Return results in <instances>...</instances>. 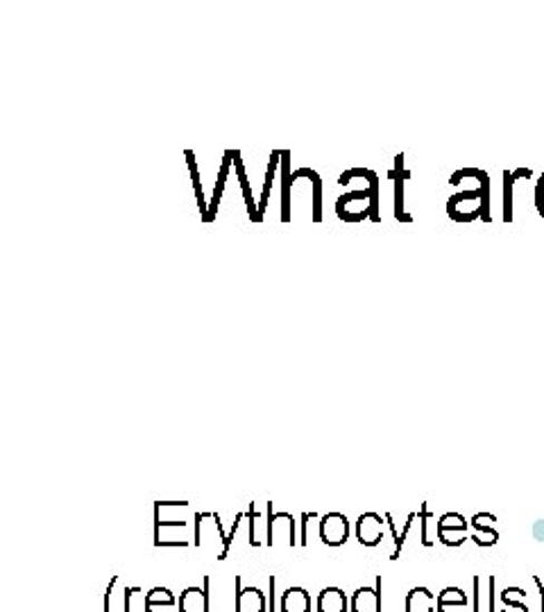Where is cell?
Listing matches in <instances>:
<instances>
[{
	"label": "cell",
	"mask_w": 544,
	"mask_h": 612,
	"mask_svg": "<svg viewBox=\"0 0 544 612\" xmlns=\"http://www.w3.org/2000/svg\"><path fill=\"white\" fill-rule=\"evenodd\" d=\"M447 216L456 223L484 221L490 223V177L486 171L476 168L474 186L460 191L447 200Z\"/></svg>",
	"instance_id": "cell-1"
},
{
	"label": "cell",
	"mask_w": 544,
	"mask_h": 612,
	"mask_svg": "<svg viewBox=\"0 0 544 612\" xmlns=\"http://www.w3.org/2000/svg\"><path fill=\"white\" fill-rule=\"evenodd\" d=\"M436 596L429 587H414L406 596V612H434Z\"/></svg>",
	"instance_id": "cell-16"
},
{
	"label": "cell",
	"mask_w": 544,
	"mask_h": 612,
	"mask_svg": "<svg viewBox=\"0 0 544 612\" xmlns=\"http://www.w3.org/2000/svg\"><path fill=\"white\" fill-rule=\"evenodd\" d=\"M352 612H381V594L379 587H359L352 594Z\"/></svg>",
	"instance_id": "cell-11"
},
{
	"label": "cell",
	"mask_w": 544,
	"mask_h": 612,
	"mask_svg": "<svg viewBox=\"0 0 544 612\" xmlns=\"http://www.w3.org/2000/svg\"><path fill=\"white\" fill-rule=\"evenodd\" d=\"M282 166V150H272L270 155V162H268V171H265V182H263V195L259 200V221H263V214H265V207H268V200H270V188H272V182H275V175H278V168Z\"/></svg>",
	"instance_id": "cell-13"
},
{
	"label": "cell",
	"mask_w": 544,
	"mask_h": 612,
	"mask_svg": "<svg viewBox=\"0 0 544 612\" xmlns=\"http://www.w3.org/2000/svg\"><path fill=\"white\" fill-rule=\"evenodd\" d=\"M282 612H311V594L304 587H289L282 594Z\"/></svg>",
	"instance_id": "cell-14"
},
{
	"label": "cell",
	"mask_w": 544,
	"mask_h": 612,
	"mask_svg": "<svg viewBox=\"0 0 544 612\" xmlns=\"http://www.w3.org/2000/svg\"><path fill=\"white\" fill-rule=\"evenodd\" d=\"M336 214L346 223H359L366 218L379 223V177H375L372 184L361 191L340 195L336 202Z\"/></svg>",
	"instance_id": "cell-2"
},
{
	"label": "cell",
	"mask_w": 544,
	"mask_h": 612,
	"mask_svg": "<svg viewBox=\"0 0 544 612\" xmlns=\"http://www.w3.org/2000/svg\"><path fill=\"white\" fill-rule=\"evenodd\" d=\"M531 168H517V171H504V223H513V186L522 177H531Z\"/></svg>",
	"instance_id": "cell-12"
},
{
	"label": "cell",
	"mask_w": 544,
	"mask_h": 612,
	"mask_svg": "<svg viewBox=\"0 0 544 612\" xmlns=\"http://www.w3.org/2000/svg\"><path fill=\"white\" fill-rule=\"evenodd\" d=\"M472 526L482 531V533H476V535L472 537L476 544H479V547H490V544L497 542L499 535H497V531H493L490 526H484L479 519H472Z\"/></svg>",
	"instance_id": "cell-22"
},
{
	"label": "cell",
	"mask_w": 544,
	"mask_h": 612,
	"mask_svg": "<svg viewBox=\"0 0 544 612\" xmlns=\"http://www.w3.org/2000/svg\"><path fill=\"white\" fill-rule=\"evenodd\" d=\"M350 537V519L343 513H327L320 517V540L327 547H343Z\"/></svg>",
	"instance_id": "cell-3"
},
{
	"label": "cell",
	"mask_w": 544,
	"mask_h": 612,
	"mask_svg": "<svg viewBox=\"0 0 544 612\" xmlns=\"http://www.w3.org/2000/svg\"><path fill=\"white\" fill-rule=\"evenodd\" d=\"M268 605H270V612H275V576L270 579V601H268Z\"/></svg>",
	"instance_id": "cell-27"
},
{
	"label": "cell",
	"mask_w": 544,
	"mask_h": 612,
	"mask_svg": "<svg viewBox=\"0 0 544 612\" xmlns=\"http://www.w3.org/2000/svg\"><path fill=\"white\" fill-rule=\"evenodd\" d=\"M186 162H188V171H191V177H193V188H195V197H197V207H200V214H202V221L207 218L210 214V204L207 200H204V191H202V182H200V173H197V162H195V155L193 150H186Z\"/></svg>",
	"instance_id": "cell-19"
},
{
	"label": "cell",
	"mask_w": 544,
	"mask_h": 612,
	"mask_svg": "<svg viewBox=\"0 0 544 612\" xmlns=\"http://www.w3.org/2000/svg\"><path fill=\"white\" fill-rule=\"evenodd\" d=\"M245 517L250 519V544H252V547H261V537H259V531H256V526H259V522H261V513L254 508V504H250V511L245 513Z\"/></svg>",
	"instance_id": "cell-23"
},
{
	"label": "cell",
	"mask_w": 544,
	"mask_h": 612,
	"mask_svg": "<svg viewBox=\"0 0 544 612\" xmlns=\"http://www.w3.org/2000/svg\"><path fill=\"white\" fill-rule=\"evenodd\" d=\"M234 168H236V175H239V182H241V188H243V197H245V204H247L250 221H252V223H261V221H259V204L254 202V195H252L250 182H247V177H245V168H243V162H241V153H239V150H234Z\"/></svg>",
	"instance_id": "cell-15"
},
{
	"label": "cell",
	"mask_w": 544,
	"mask_h": 612,
	"mask_svg": "<svg viewBox=\"0 0 544 612\" xmlns=\"http://www.w3.org/2000/svg\"><path fill=\"white\" fill-rule=\"evenodd\" d=\"M535 210L544 218V173H542V177L535 184Z\"/></svg>",
	"instance_id": "cell-24"
},
{
	"label": "cell",
	"mask_w": 544,
	"mask_h": 612,
	"mask_svg": "<svg viewBox=\"0 0 544 612\" xmlns=\"http://www.w3.org/2000/svg\"><path fill=\"white\" fill-rule=\"evenodd\" d=\"M179 612H210V576L204 587L191 585L179 594Z\"/></svg>",
	"instance_id": "cell-6"
},
{
	"label": "cell",
	"mask_w": 544,
	"mask_h": 612,
	"mask_svg": "<svg viewBox=\"0 0 544 612\" xmlns=\"http://www.w3.org/2000/svg\"><path fill=\"white\" fill-rule=\"evenodd\" d=\"M120 579L118 576H114L111 581H109V587H107V596H105V612H116V603H114V599H116V583H118Z\"/></svg>",
	"instance_id": "cell-25"
},
{
	"label": "cell",
	"mask_w": 544,
	"mask_h": 612,
	"mask_svg": "<svg viewBox=\"0 0 544 612\" xmlns=\"http://www.w3.org/2000/svg\"><path fill=\"white\" fill-rule=\"evenodd\" d=\"M383 524H386V517L377 513H363L357 522V540L363 544V547H377V544L383 540Z\"/></svg>",
	"instance_id": "cell-5"
},
{
	"label": "cell",
	"mask_w": 544,
	"mask_h": 612,
	"mask_svg": "<svg viewBox=\"0 0 544 612\" xmlns=\"http://www.w3.org/2000/svg\"><path fill=\"white\" fill-rule=\"evenodd\" d=\"M232 166H234V150H225L223 164H221V175H218V182L214 186V195H212V202H210V214H207V218H204V223H214L216 216H218V204L223 200L225 182H227V175H230Z\"/></svg>",
	"instance_id": "cell-9"
},
{
	"label": "cell",
	"mask_w": 544,
	"mask_h": 612,
	"mask_svg": "<svg viewBox=\"0 0 544 612\" xmlns=\"http://www.w3.org/2000/svg\"><path fill=\"white\" fill-rule=\"evenodd\" d=\"M408 175H411V173L404 168V155L399 153L395 157V168L390 171V179L395 182V218L401 221V223H411L414 221L404 210V182L408 179Z\"/></svg>",
	"instance_id": "cell-7"
},
{
	"label": "cell",
	"mask_w": 544,
	"mask_h": 612,
	"mask_svg": "<svg viewBox=\"0 0 544 612\" xmlns=\"http://www.w3.org/2000/svg\"><path fill=\"white\" fill-rule=\"evenodd\" d=\"M282 175H284V195H282V223H291V153L282 150Z\"/></svg>",
	"instance_id": "cell-18"
},
{
	"label": "cell",
	"mask_w": 544,
	"mask_h": 612,
	"mask_svg": "<svg viewBox=\"0 0 544 612\" xmlns=\"http://www.w3.org/2000/svg\"><path fill=\"white\" fill-rule=\"evenodd\" d=\"M350 599L340 587H324L318 594V612H348Z\"/></svg>",
	"instance_id": "cell-10"
},
{
	"label": "cell",
	"mask_w": 544,
	"mask_h": 612,
	"mask_svg": "<svg viewBox=\"0 0 544 612\" xmlns=\"http://www.w3.org/2000/svg\"><path fill=\"white\" fill-rule=\"evenodd\" d=\"M309 179L313 182V210H311V218H313V223H320L322 221V179L311 168H309Z\"/></svg>",
	"instance_id": "cell-20"
},
{
	"label": "cell",
	"mask_w": 544,
	"mask_h": 612,
	"mask_svg": "<svg viewBox=\"0 0 544 612\" xmlns=\"http://www.w3.org/2000/svg\"><path fill=\"white\" fill-rule=\"evenodd\" d=\"M436 603H438V612H465L467 596L458 587H447L438 594Z\"/></svg>",
	"instance_id": "cell-17"
},
{
	"label": "cell",
	"mask_w": 544,
	"mask_h": 612,
	"mask_svg": "<svg viewBox=\"0 0 544 612\" xmlns=\"http://www.w3.org/2000/svg\"><path fill=\"white\" fill-rule=\"evenodd\" d=\"M177 605H146V612H177Z\"/></svg>",
	"instance_id": "cell-26"
},
{
	"label": "cell",
	"mask_w": 544,
	"mask_h": 612,
	"mask_svg": "<svg viewBox=\"0 0 544 612\" xmlns=\"http://www.w3.org/2000/svg\"><path fill=\"white\" fill-rule=\"evenodd\" d=\"M268 599L259 587H241L236 576V612H265Z\"/></svg>",
	"instance_id": "cell-8"
},
{
	"label": "cell",
	"mask_w": 544,
	"mask_h": 612,
	"mask_svg": "<svg viewBox=\"0 0 544 612\" xmlns=\"http://www.w3.org/2000/svg\"><path fill=\"white\" fill-rule=\"evenodd\" d=\"M146 605H177L179 608V599L168 587H153L146 594Z\"/></svg>",
	"instance_id": "cell-21"
},
{
	"label": "cell",
	"mask_w": 544,
	"mask_h": 612,
	"mask_svg": "<svg viewBox=\"0 0 544 612\" xmlns=\"http://www.w3.org/2000/svg\"><path fill=\"white\" fill-rule=\"evenodd\" d=\"M438 540L443 544H447V547H458V544L465 542V531H467V522L463 515L458 513H447L440 517L438 526Z\"/></svg>",
	"instance_id": "cell-4"
}]
</instances>
